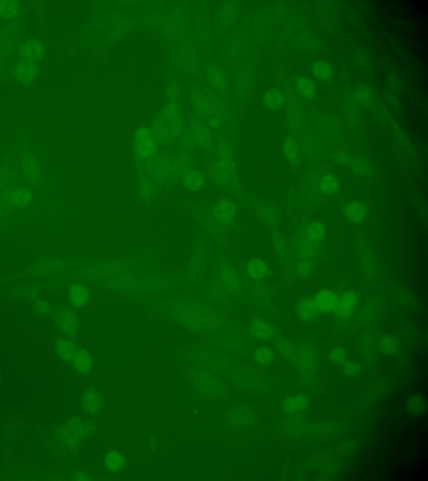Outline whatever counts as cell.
I'll use <instances>...</instances> for the list:
<instances>
[{
  "label": "cell",
  "mask_w": 428,
  "mask_h": 481,
  "mask_svg": "<svg viewBox=\"0 0 428 481\" xmlns=\"http://www.w3.org/2000/svg\"><path fill=\"white\" fill-rule=\"evenodd\" d=\"M274 342L280 353L300 372L305 382H311L314 379L317 361L316 353L311 349L303 347L296 348L280 337H276Z\"/></svg>",
  "instance_id": "cell-1"
},
{
  "label": "cell",
  "mask_w": 428,
  "mask_h": 481,
  "mask_svg": "<svg viewBox=\"0 0 428 481\" xmlns=\"http://www.w3.org/2000/svg\"><path fill=\"white\" fill-rule=\"evenodd\" d=\"M89 424L80 418H73L58 434L62 445L66 449L76 450L80 447V442L89 432Z\"/></svg>",
  "instance_id": "cell-2"
},
{
  "label": "cell",
  "mask_w": 428,
  "mask_h": 481,
  "mask_svg": "<svg viewBox=\"0 0 428 481\" xmlns=\"http://www.w3.org/2000/svg\"><path fill=\"white\" fill-rule=\"evenodd\" d=\"M256 414L250 406L238 405L232 408L228 415V422L233 429L246 430L256 423Z\"/></svg>",
  "instance_id": "cell-3"
},
{
  "label": "cell",
  "mask_w": 428,
  "mask_h": 481,
  "mask_svg": "<svg viewBox=\"0 0 428 481\" xmlns=\"http://www.w3.org/2000/svg\"><path fill=\"white\" fill-rule=\"evenodd\" d=\"M358 305V294L355 291H346L339 295L334 314L341 319H347L355 312Z\"/></svg>",
  "instance_id": "cell-4"
},
{
  "label": "cell",
  "mask_w": 428,
  "mask_h": 481,
  "mask_svg": "<svg viewBox=\"0 0 428 481\" xmlns=\"http://www.w3.org/2000/svg\"><path fill=\"white\" fill-rule=\"evenodd\" d=\"M339 295L332 290H322L313 296L314 304L320 313L334 312L338 303Z\"/></svg>",
  "instance_id": "cell-5"
},
{
  "label": "cell",
  "mask_w": 428,
  "mask_h": 481,
  "mask_svg": "<svg viewBox=\"0 0 428 481\" xmlns=\"http://www.w3.org/2000/svg\"><path fill=\"white\" fill-rule=\"evenodd\" d=\"M309 404V399L306 394H292L284 399V411L289 415H296L307 409Z\"/></svg>",
  "instance_id": "cell-6"
},
{
  "label": "cell",
  "mask_w": 428,
  "mask_h": 481,
  "mask_svg": "<svg viewBox=\"0 0 428 481\" xmlns=\"http://www.w3.org/2000/svg\"><path fill=\"white\" fill-rule=\"evenodd\" d=\"M57 322L60 332L67 338H73L78 328L75 313L71 310H63L58 316Z\"/></svg>",
  "instance_id": "cell-7"
},
{
  "label": "cell",
  "mask_w": 428,
  "mask_h": 481,
  "mask_svg": "<svg viewBox=\"0 0 428 481\" xmlns=\"http://www.w3.org/2000/svg\"><path fill=\"white\" fill-rule=\"evenodd\" d=\"M103 395L97 390H86L82 396V406L89 415H94L101 411Z\"/></svg>",
  "instance_id": "cell-8"
},
{
  "label": "cell",
  "mask_w": 428,
  "mask_h": 481,
  "mask_svg": "<svg viewBox=\"0 0 428 481\" xmlns=\"http://www.w3.org/2000/svg\"><path fill=\"white\" fill-rule=\"evenodd\" d=\"M232 379L237 386L246 388L254 387L259 381L257 374L249 367L237 368L233 372Z\"/></svg>",
  "instance_id": "cell-9"
},
{
  "label": "cell",
  "mask_w": 428,
  "mask_h": 481,
  "mask_svg": "<svg viewBox=\"0 0 428 481\" xmlns=\"http://www.w3.org/2000/svg\"><path fill=\"white\" fill-rule=\"evenodd\" d=\"M250 330L251 335L260 341H271L276 337L275 329L263 320H253L250 324Z\"/></svg>",
  "instance_id": "cell-10"
},
{
  "label": "cell",
  "mask_w": 428,
  "mask_h": 481,
  "mask_svg": "<svg viewBox=\"0 0 428 481\" xmlns=\"http://www.w3.org/2000/svg\"><path fill=\"white\" fill-rule=\"evenodd\" d=\"M297 311L300 319L306 323L314 321L320 313L314 304L313 296L300 299V301L298 302Z\"/></svg>",
  "instance_id": "cell-11"
},
{
  "label": "cell",
  "mask_w": 428,
  "mask_h": 481,
  "mask_svg": "<svg viewBox=\"0 0 428 481\" xmlns=\"http://www.w3.org/2000/svg\"><path fill=\"white\" fill-rule=\"evenodd\" d=\"M72 363L74 368L83 374H89L93 366L89 352L83 349H76V354L72 358Z\"/></svg>",
  "instance_id": "cell-12"
},
{
  "label": "cell",
  "mask_w": 428,
  "mask_h": 481,
  "mask_svg": "<svg viewBox=\"0 0 428 481\" xmlns=\"http://www.w3.org/2000/svg\"><path fill=\"white\" fill-rule=\"evenodd\" d=\"M235 212H236V209L231 201L222 200L217 204L213 213H214L216 219L225 222V221H231L233 217L235 216Z\"/></svg>",
  "instance_id": "cell-13"
},
{
  "label": "cell",
  "mask_w": 428,
  "mask_h": 481,
  "mask_svg": "<svg viewBox=\"0 0 428 481\" xmlns=\"http://www.w3.org/2000/svg\"><path fill=\"white\" fill-rule=\"evenodd\" d=\"M55 349L60 358L65 361L72 360L76 354V345L70 338H61L57 340Z\"/></svg>",
  "instance_id": "cell-14"
},
{
  "label": "cell",
  "mask_w": 428,
  "mask_h": 481,
  "mask_svg": "<svg viewBox=\"0 0 428 481\" xmlns=\"http://www.w3.org/2000/svg\"><path fill=\"white\" fill-rule=\"evenodd\" d=\"M89 297L87 287L82 284H77L71 287L69 291V300L74 307H80L86 303Z\"/></svg>",
  "instance_id": "cell-15"
},
{
  "label": "cell",
  "mask_w": 428,
  "mask_h": 481,
  "mask_svg": "<svg viewBox=\"0 0 428 481\" xmlns=\"http://www.w3.org/2000/svg\"><path fill=\"white\" fill-rule=\"evenodd\" d=\"M345 213L350 221L354 223H359L364 220L366 210L362 203L358 201H353L345 207Z\"/></svg>",
  "instance_id": "cell-16"
},
{
  "label": "cell",
  "mask_w": 428,
  "mask_h": 481,
  "mask_svg": "<svg viewBox=\"0 0 428 481\" xmlns=\"http://www.w3.org/2000/svg\"><path fill=\"white\" fill-rule=\"evenodd\" d=\"M325 236V227L318 221L312 222L307 228V244L316 245L321 242Z\"/></svg>",
  "instance_id": "cell-17"
},
{
  "label": "cell",
  "mask_w": 428,
  "mask_h": 481,
  "mask_svg": "<svg viewBox=\"0 0 428 481\" xmlns=\"http://www.w3.org/2000/svg\"><path fill=\"white\" fill-rule=\"evenodd\" d=\"M123 455L120 452L111 451L108 452L105 457V467L108 470L116 472L118 470H122L125 463Z\"/></svg>",
  "instance_id": "cell-18"
},
{
  "label": "cell",
  "mask_w": 428,
  "mask_h": 481,
  "mask_svg": "<svg viewBox=\"0 0 428 481\" xmlns=\"http://www.w3.org/2000/svg\"><path fill=\"white\" fill-rule=\"evenodd\" d=\"M254 359L257 363L262 366H269L275 363V351L268 347H263L255 352Z\"/></svg>",
  "instance_id": "cell-19"
},
{
  "label": "cell",
  "mask_w": 428,
  "mask_h": 481,
  "mask_svg": "<svg viewBox=\"0 0 428 481\" xmlns=\"http://www.w3.org/2000/svg\"><path fill=\"white\" fill-rule=\"evenodd\" d=\"M268 268L264 262L260 260H253L247 267V273L251 279H260L266 276Z\"/></svg>",
  "instance_id": "cell-20"
},
{
  "label": "cell",
  "mask_w": 428,
  "mask_h": 481,
  "mask_svg": "<svg viewBox=\"0 0 428 481\" xmlns=\"http://www.w3.org/2000/svg\"><path fill=\"white\" fill-rule=\"evenodd\" d=\"M314 77L321 80H329L332 76V67L327 62L317 61L312 68Z\"/></svg>",
  "instance_id": "cell-21"
},
{
  "label": "cell",
  "mask_w": 428,
  "mask_h": 481,
  "mask_svg": "<svg viewBox=\"0 0 428 481\" xmlns=\"http://www.w3.org/2000/svg\"><path fill=\"white\" fill-rule=\"evenodd\" d=\"M283 101H284V96H283V93L280 90L271 89L266 92L265 96H264V103L268 108L278 109L281 106Z\"/></svg>",
  "instance_id": "cell-22"
},
{
  "label": "cell",
  "mask_w": 428,
  "mask_h": 481,
  "mask_svg": "<svg viewBox=\"0 0 428 481\" xmlns=\"http://www.w3.org/2000/svg\"><path fill=\"white\" fill-rule=\"evenodd\" d=\"M339 187V183L335 176L331 174H327L322 176L321 179V189L326 194L335 193Z\"/></svg>",
  "instance_id": "cell-23"
},
{
  "label": "cell",
  "mask_w": 428,
  "mask_h": 481,
  "mask_svg": "<svg viewBox=\"0 0 428 481\" xmlns=\"http://www.w3.org/2000/svg\"><path fill=\"white\" fill-rule=\"evenodd\" d=\"M298 89H300L303 96L307 98L314 97L316 94V85L309 79L305 77H298L296 80Z\"/></svg>",
  "instance_id": "cell-24"
},
{
  "label": "cell",
  "mask_w": 428,
  "mask_h": 481,
  "mask_svg": "<svg viewBox=\"0 0 428 481\" xmlns=\"http://www.w3.org/2000/svg\"><path fill=\"white\" fill-rule=\"evenodd\" d=\"M330 360L334 363H342L345 362L346 358V353L341 348H335L330 351L329 354Z\"/></svg>",
  "instance_id": "cell-25"
},
{
  "label": "cell",
  "mask_w": 428,
  "mask_h": 481,
  "mask_svg": "<svg viewBox=\"0 0 428 481\" xmlns=\"http://www.w3.org/2000/svg\"><path fill=\"white\" fill-rule=\"evenodd\" d=\"M408 407L412 413H419L424 408L423 399L420 396L412 397L408 403Z\"/></svg>",
  "instance_id": "cell-26"
},
{
  "label": "cell",
  "mask_w": 428,
  "mask_h": 481,
  "mask_svg": "<svg viewBox=\"0 0 428 481\" xmlns=\"http://www.w3.org/2000/svg\"><path fill=\"white\" fill-rule=\"evenodd\" d=\"M380 349L387 354H392L396 350V342L392 338H383L380 341Z\"/></svg>",
  "instance_id": "cell-27"
},
{
  "label": "cell",
  "mask_w": 428,
  "mask_h": 481,
  "mask_svg": "<svg viewBox=\"0 0 428 481\" xmlns=\"http://www.w3.org/2000/svg\"><path fill=\"white\" fill-rule=\"evenodd\" d=\"M301 421L302 420H300V418L297 417V416H293V417L290 418L288 421V431H290L293 433L300 432L302 429V422Z\"/></svg>",
  "instance_id": "cell-28"
},
{
  "label": "cell",
  "mask_w": 428,
  "mask_h": 481,
  "mask_svg": "<svg viewBox=\"0 0 428 481\" xmlns=\"http://www.w3.org/2000/svg\"><path fill=\"white\" fill-rule=\"evenodd\" d=\"M358 371H359V368H358L357 365L355 364V363H351V362H347V363L344 364L343 372L344 374H346V376H355V375L357 374Z\"/></svg>",
  "instance_id": "cell-29"
},
{
  "label": "cell",
  "mask_w": 428,
  "mask_h": 481,
  "mask_svg": "<svg viewBox=\"0 0 428 481\" xmlns=\"http://www.w3.org/2000/svg\"><path fill=\"white\" fill-rule=\"evenodd\" d=\"M201 179L198 175L190 176L188 179V187L192 190L199 189L201 185Z\"/></svg>",
  "instance_id": "cell-30"
},
{
  "label": "cell",
  "mask_w": 428,
  "mask_h": 481,
  "mask_svg": "<svg viewBox=\"0 0 428 481\" xmlns=\"http://www.w3.org/2000/svg\"><path fill=\"white\" fill-rule=\"evenodd\" d=\"M36 308L37 310L39 311V312H41V313H48L49 311L51 309V307L49 305L48 303H46V302L39 301L37 303Z\"/></svg>",
  "instance_id": "cell-31"
},
{
  "label": "cell",
  "mask_w": 428,
  "mask_h": 481,
  "mask_svg": "<svg viewBox=\"0 0 428 481\" xmlns=\"http://www.w3.org/2000/svg\"><path fill=\"white\" fill-rule=\"evenodd\" d=\"M299 269H300V271H299L300 275L307 276V275H309V272L311 271L312 267L310 266V263L306 262V263H303L302 265H300Z\"/></svg>",
  "instance_id": "cell-32"
},
{
  "label": "cell",
  "mask_w": 428,
  "mask_h": 481,
  "mask_svg": "<svg viewBox=\"0 0 428 481\" xmlns=\"http://www.w3.org/2000/svg\"><path fill=\"white\" fill-rule=\"evenodd\" d=\"M285 150H287L285 151L286 153V155L288 158L295 157V155H297V151H296V148L295 147V145L294 143H288L287 142V146H285Z\"/></svg>",
  "instance_id": "cell-33"
},
{
  "label": "cell",
  "mask_w": 428,
  "mask_h": 481,
  "mask_svg": "<svg viewBox=\"0 0 428 481\" xmlns=\"http://www.w3.org/2000/svg\"><path fill=\"white\" fill-rule=\"evenodd\" d=\"M73 479L75 480H92V478L88 476L87 474H85V472L83 471H77V472L75 474V476H74Z\"/></svg>",
  "instance_id": "cell-34"
}]
</instances>
